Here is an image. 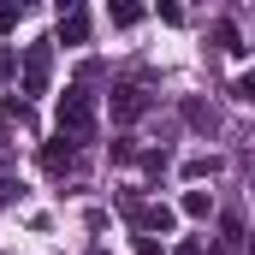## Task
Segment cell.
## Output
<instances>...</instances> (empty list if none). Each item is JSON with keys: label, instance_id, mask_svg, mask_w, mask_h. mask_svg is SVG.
<instances>
[{"label": "cell", "instance_id": "1", "mask_svg": "<svg viewBox=\"0 0 255 255\" xmlns=\"http://www.w3.org/2000/svg\"><path fill=\"white\" fill-rule=\"evenodd\" d=\"M54 119H60V142H89V136H95V95H89L83 83L65 89Z\"/></svg>", "mask_w": 255, "mask_h": 255}, {"label": "cell", "instance_id": "2", "mask_svg": "<svg viewBox=\"0 0 255 255\" xmlns=\"http://www.w3.org/2000/svg\"><path fill=\"white\" fill-rule=\"evenodd\" d=\"M54 77V42H30L24 48V95H48Z\"/></svg>", "mask_w": 255, "mask_h": 255}, {"label": "cell", "instance_id": "3", "mask_svg": "<svg viewBox=\"0 0 255 255\" xmlns=\"http://www.w3.org/2000/svg\"><path fill=\"white\" fill-rule=\"evenodd\" d=\"M125 214H130L136 232H166L172 226V208L166 202H125Z\"/></svg>", "mask_w": 255, "mask_h": 255}, {"label": "cell", "instance_id": "4", "mask_svg": "<svg viewBox=\"0 0 255 255\" xmlns=\"http://www.w3.org/2000/svg\"><path fill=\"white\" fill-rule=\"evenodd\" d=\"M60 42L65 48H83V42H89V12H83V6H65L60 12Z\"/></svg>", "mask_w": 255, "mask_h": 255}, {"label": "cell", "instance_id": "5", "mask_svg": "<svg viewBox=\"0 0 255 255\" xmlns=\"http://www.w3.org/2000/svg\"><path fill=\"white\" fill-rule=\"evenodd\" d=\"M142 113H148V95L136 83H119L113 89V119H142Z\"/></svg>", "mask_w": 255, "mask_h": 255}, {"label": "cell", "instance_id": "6", "mask_svg": "<svg viewBox=\"0 0 255 255\" xmlns=\"http://www.w3.org/2000/svg\"><path fill=\"white\" fill-rule=\"evenodd\" d=\"M178 208H184L190 220H208V214H214V202H208V190H184V202H178Z\"/></svg>", "mask_w": 255, "mask_h": 255}, {"label": "cell", "instance_id": "7", "mask_svg": "<svg viewBox=\"0 0 255 255\" xmlns=\"http://www.w3.org/2000/svg\"><path fill=\"white\" fill-rule=\"evenodd\" d=\"M42 166H48V172H65V166H71V142H48V148H42Z\"/></svg>", "mask_w": 255, "mask_h": 255}, {"label": "cell", "instance_id": "8", "mask_svg": "<svg viewBox=\"0 0 255 255\" xmlns=\"http://www.w3.org/2000/svg\"><path fill=\"white\" fill-rule=\"evenodd\" d=\"M220 172V160L214 154H196V160H184V178H214Z\"/></svg>", "mask_w": 255, "mask_h": 255}, {"label": "cell", "instance_id": "9", "mask_svg": "<svg viewBox=\"0 0 255 255\" xmlns=\"http://www.w3.org/2000/svg\"><path fill=\"white\" fill-rule=\"evenodd\" d=\"M214 42H220L226 54H244V48H238V30H232V24H214Z\"/></svg>", "mask_w": 255, "mask_h": 255}, {"label": "cell", "instance_id": "10", "mask_svg": "<svg viewBox=\"0 0 255 255\" xmlns=\"http://www.w3.org/2000/svg\"><path fill=\"white\" fill-rule=\"evenodd\" d=\"M107 18H113V24H119V30H130V24H136V18H142V6H113V12H107Z\"/></svg>", "mask_w": 255, "mask_h": 255}, {"label": "cell", "instance_id": "11", "mask_svg": "<svg viewBox=\"0 0 255 255\" xmlns=\"http://www.w3.org/2000/svg\"><path fill=\"white\" fill-rule=\"evenodd\" d=\"M18 196H24V184H18V178H0V202H18Z\"/></svg>", "mask_w": 255, "mask_h": 255}, {"label": "cell", "instance_id": "12", "mask_svg": "<svg viewBox=\"0 0 255 255\" xmlns=\"http://www.w3.org/2000/svg\"><path fill=\"white\" fill-rule=\"evenodd\" d=\"M136 255H166V250H160L154 238H136Z\"/></svg>", "mask_w": 255, "mask_h": 255}, {"label": "cell", "instance_id": "13", "mask_svg": "<svg viewBox=\"0 0 255 255\" xmlns=\"http://www.w3.org/2000/svg\"><path fill=\"white\" fill-rule=\"evenodd\" d=\"M178 255H202V244H178Z\"/></svg>", "mask_w": 255, "mask_h": 255}, {"label": "cell", "instance_id": "14", "mask_svg": "<svg viewBox=\"0 0 255 255\" xmlns=\"http://www.w3.org/2000/svg\"><path fill=\"white\" fill-rule=\"evenodd\" d=\"M101 255H113V250H101Z\"/></svg>", "mask_w": 255, "mask_h": 255}]
</instances>
